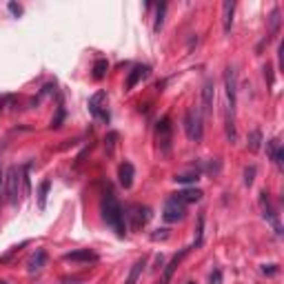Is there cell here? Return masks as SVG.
I'll return each instance as SVG.
<instances>
[{
	"label": "cell",
	"mask_w": 284,
	"mask_h": 284,
	"mask_svg": "<svg viewBox=\"0 0 284 284\" xmlns=\"http://www.w3.org/2000/svg\"><path fill=\"white\" fill-rule=\"evenodd\" d=\"M7 7H9V11H11V13H13V16H16V18H18V16H20V13H22V7H20V4H16V2H9Z\"/></svg>",
	"instance_id": "29"
},
{
	"label": "cell",
	"mask_w": 284,
	"mask_h": 284,
	"mask_svg": "<svg viewBox=\"0 0 284 284\" xmlns=\"http://www.w3.org/2000/svg\"><path fill=\"white\" fill-rule=\"evenodd\" d=\"M149 67L146 65H138V67H134L131 69V73H129V78H127V91H131V89L136 87V84L140 82V80H144L146 75H149Z\"/></svg>",
	"instance_id": "13"
},
{
	"label": "cell",
	"mask_w": 284,
	"mask_h": 284,
	"mask_svg": "<svg viewBox=\"0 0 284 284\" xmlns=\"http://www.w3.org/2000/svg\"><path fill=\"white\" fill-rule=\"evenodd\" d=\"M4 187V176H2V160H0V189Z\"/></svg>",
	"instance_id": "33"
},
{
	"label": "cell",
	"mask_w": 284,
	"mask_h": 284,
	"mask_svg": "<svg viewBox=\"0 0 284 284\" xmlns=\"http://www.w3.org/2000/svg\"><path fill=\"white\" fill-rule=\"evenodd\" d=\"M160 231V233H151V240H164V238H167V229H158Z\"/></svg>",
	"instance_id": "31"
},
{
	"label": "cell",
	"mask_w": 284,
	"mask_h": 284,
	"mask_svg": "<svg viewBox=\"0 0 284 284\" xmlns=\"http://www.w3.org/2000/svg\"><path fill=\"white\" fill-rule=\"evenodd\" d=\"M144 267H146V260H144V258L136 260L134 267H131V271H129V278H127L125 284H138L140 276H142V269H144Z\"/></svg>",
	"instance_id": "18"
},
{
	"label": "cell",
	"mask_w": 284,
	"mask_h": 284,
	"mask_svg": "<svg viewBox=\"0 0 284 284\" xmlns=\"http://www.w3.org/2000/svg\"><path fill=\"white\" fill-rule=\"evenodd\" d=\"M220 271H217V269H215V273H211V284H220Z\"/></svg>",
	"instance_id": "32"
},
{
	"label": "cell",
	"mask_w": 284,
	"mask_h": 284,
	"mask_svg": "<svg viewBox=\"0 0 284 284\" xmlns=\"http://www.w3.org/2000/svg\"><path fill=\"white\" fill-rule=\"evenodd\" d=\"M262 273H269V276H276V273H278V267H276V264H269V267L264 264V267H262Z\"/></svg>",
	"instance_id": "30"
},
{
	"label": "cell",
	"mask_w": 284,
	"mask_h": 284,
	"mask_svg": "<svg viewBox=\"0 0 284 284\" xmlns=\"http://www.w3.org/2000/svg\"><path fill=\"white\" fill-rule=\"evenodd\" d=\"M134 178H136V169L131 162H122L120 169H118V180L125 189H131L134 187Z\"/></svg>",
	"instance_id": "11"
},
{
	"label": "cell",
	"mask_w": 284,
	"mask_h": 284,
	"mask_svg": "<svg viewBox=\"0 0 284 284\" xmlns=\"http://www.w3.org/2000/svg\"><path fill=\"white\" fill-rule=\"evenodd\" d=\"M51 189V180H42L40 187H38V209L45 211L47 209V196H49Z\"/></svg>",
	"instance_id": "19"
},
{
	"label": "cell",
	"mask_w": 284,
	"mask_h": 284,
	"mask_svg": "<svg viewBox=\"0 0 284 284\" xmlns=\"http://www.w3.org/2000/svg\"><path fill=\"white\" fill-rule=\"evenodd\" d=\"M107 71H109V63L105 58H98L96 63H93V78L96 80H102L107 75Z\"/></svg>",
	"instance_id": "22"
},
{
	"label": "cell",
	"mask_w": 284,
	"mask_h": 284,
	"mask_svg": "<svg viewBox=\"0 0 284 284\" xmlns=\"http://www.w3.org/2000/svg\"><path fill=\"white\" fill-rule=\"evenodd\" d=\"M65 116H67V111H65V105H63V100H60L58 102V113H56V118L51 120V129H60V127H63Z\"/></svg>",
	"instance_id": "24"
},
{
	"label": "cell",
	"mask_w": 284,
	"mask_h": 284,
	"mask_svg": "<svg viewBox=\"0 0 284 284\" xmlns=\"http://www.w3.org/2000/svg\"><path fill=\"white\" fill-rule=\"evenodd\" d=\"M164 11H167V4H160V7H158V18H155V27H153V29L155 31H160V27H162V20H164Z\"/></svg>",
	"instance_id": "28"
},
{
	"label": "cell",
	"mask_w": 284,
	"mask_h": 284,
	"mask_svg": "<svg viewBox=\"0 0 284 284\" xmlns=\"http://www.w3.org/2000/svg\"><path fill=\"white\" fill-rule=\"evenodd\" d=\"M4 193H7V200L11 207L18 205V196H20V169L11 167L4 176Z\"/></svg>",
	"instance_id": "4"
},
{
	"label": "cell",
	"mask_w": 284,
	"mask_h": 284,
	"mask_svg": "<svg viewBox=\"0 0 284 284\" xmlns=\"http://www.w3.org/2000/svg\"><path fill=\"white\" fill-rule=\"evenodd\" d=\"M65 260H69V262H98V255L89 249H80V251L65 253Z\"/></svg>",
	"instance_id": "14"
},
{
	"label": "cell",
	"mask_w": 284,
	"mask_h": 284,
	"mask_svg": "<svg viewBox=\"0 0 284 284\" xmlns=\"http://www.w3.org/2000/svg\"><path fill=\"white\" fill-rule=\"evenodd\" d=\"M224 87H226V98H229V105H226V138L229 142H235L238 134H235V105H238V73L233 67H226L224 71Z\"/></svg>",
	"instance_id": "1"
},
{
	"label": "cell",
	"mask_w": 284,
	"mask_h": 284,
	"mask_svg": "<svg viewBox=\"0 0 284 284\" xmlns=\"http://www.w3.org/2000/svg\"><path fill=\"white\" fill-rule=\"evenodd\" d=\"M198 178H200V171H189V173H180V176H176L173 180L182 182V184H189V182H196Z\"/></svg>",
	"instance_id": "25"
},
{
	"label": "cell",
	"mask_w": 284,
	"mask_h": 284,
	"mask_svg": "<svg viewBox=\"0 0 284 284\" xmlns=\"http://www.w3.org/2000/svg\"><path fill=\"white\" fill-rule=\"evenodd\" d=\"M102 217H105L107 224L116 231L118 238H125V233H127L125 209L120 207V202L116 200V196H113L111 191H107L105 198H102Z\"/></svg>",
	"instance_id": "2"
},
{
	"label": "cell",
	"mask_w": 284,
	"mask_h": 284,
	"mask_svg": "<svg viewBox=\"0 0 284 284\" xmlns=\"http://www.w3.org/2000/svg\"><path fill=\"white\" fill-rule=\"evenodd\" d=\"M233 9H235V2H231V0H226V2L222 4V22H224V34H229L231 25H233Z\"/></svg>",
	"instance_id": "16"
},
{
	"label": "cell",
	"mask_w": 284,
	"mask_h": 284,
	"mask_svg": "<svg viewBox=\"0 0 284 284\" xmlns=\"http://www.w3.org/2000/svg\"><path fill=\"white\" fill-rule=\"evenodd\" d=\"M260 202H262V215L267 217L269 222L273 224V229H276V233L278 235H282V226H280V222H278V215H276V211H273V207H271V202H269V193L264 191L262 193V198H260Z\"/></svg>",
	"instance_id": "10"
},
{
	"label": "cell",
	"mask_w": 284,
	"mask_h": 284,
	"mask_svg": "<svg viewBox=\"0 0 284 284\" xmlns=\"http://www.w3.org/2000/svg\"><path fill=\"white\" fill-rule=\"evenodd\" d=\"M260 146H262V131L260 129H253L249 136V151L251 153H258Z\"/></svg>",
	"instance_id": "21"
},
{
	"label": "cell",
	"mask_w": 284,
	"mask_h": 284,
	"mask_svg": "<svg viewBox=\"0 0 284 284\" xmlns=\"http://www.w3.org/2000/svg\"><path fill=\"white\" fill-rule=\"evenodd\" d=\"M189 284H193V282H189Z\"/></svg>",
	"instance_id": "35"
},
{
	"label": "cell",
	"mask_w": 284,
	"mask_h": 284,
	"mask_svg": "<svg viewBox=\"0 0 284 284\" xmlns=\"http://www.w3.org/2000/svg\"><path fill=\"white\" fill-rule=\"evenodd\" d=\"M155 136H158V144H160V151L164 155L171 151V120L169 118H162L155 127Z\"/></svg>",
	"instance_id": "7"
},
{
	"label": "cell",
	"mask_w": 284,
	"mask_h": 284,
	"mask_svg": "<svg viewBox=\"0 0 284 284\" xmlns=\"http://www.w3.org/2000/svg\"><path fill=\"white\" fill-rule=\"evenodd\" d=\"M45 264H47V253L42 249H38L34 255L29 258V262H27V267H29V273L31 276H38V273L45 269Z\"/></svg>",
	"instance_id": "12"
},
{
	"label": "cell",
	"mask_w": 284,
	"mask_h": 284,
	"mask_svg": "<svg viewBox=\"0 0 284 284\" xmlns=\"http://www.w3.org/2000/svg\"><path fill=\"white\" fill-rule=\"evenodd\" d=\"M184 213H187V205H184V202L180 200L178 196H171L167 202H164L162 217H164V222H169V224H173V222H180V220L184 217Z\"/></svg>",
	"instance_id": "5"
},
{
	"label": "cell",
	"mask_w": 284,
	"mask_h": 284,
	"mask_svg": "<svg viewBox=\"0 0 284 284\" xmlns=\"http://www.w3.org/2000/svg\"><path fill=\"white\" fill-rule=\"evenodd\" d=\"M0 284H7V282H0Z\"/></svg>",
	"instance_id": "34"
},
{
	"label": "cell",
	"mask_w": 284,
	"mask_h": 284,
	"mask_svg": "<svg viewBox=\"0 0 284 284\" xmlns=\"http://www.w3.org/2000/svg\"><path fill=\"white\" fill-rule=\"evenodd\" d=\"M127 217H129V226L134 231H138L142 229V226L149 222V217H151V211H149V207H142V205H134L129 209V213H127Z\"/></svg>",
	"instance_id": "8"
},
{
	"label": "cell",
	"mask_w": 284,
	"mask_h": 284,
	"mask_svg": "<svg viewBox=\"0 0 284 284\" xmlns=\"http://www.w3.org/2000/svg\"><path fill=\"white\" fill-rule=\"evenodd\" d=\"M255 173H258V169H255L253 164H251V167H247V169H244V184H247V187H251V184H253V180H255Z\"/></svg>",
	"instance_id": "26"
},
{
	"label": "cell",
	"mask_w": 284,
	"mask_h": 284,
	"mask_svg": "<svg viewBox=\"0 0 284 284\" xmlns=\"http://www.w3.org/2000/svg\"><path fill=\"white\" fill-rule=\"evenodd\" d=\"M176 196L184 202V205H189V202H200V200H202V191H200V189H184V191L176 193Z\"/></svg>",
	"instance_id": "20"
},
{
	"label": "cell",
	"mask_w": 284,
	"mask_h": 284,
	"mask_svg": "<svg viewBox=\"0 0 284 284\" xmlns=\"http://www.w3.org/2000/svg\"><path fill=\"white\" fill-rule=\"evenodd\" d=\"M189 251H191V249H182V251H180V253L176 255V258H173L171 262H169V267L164 269V273H162V282H164V284H169V280H171V276H173V271H176V269H178L180 260H182L184 255L189 253Z\"/></svg>",
	"instance_id": "17"
},
{
	"label": "cell",
	"mask_w": 284,
	"mask_h": 284,
	"mask_svg": "<svg viewBox=\"0 0 284 284\" xmlns=\"http://www.w3.org/2000/svg\"><path fill=\"white\" fill-rule=\"evenodd\" d=\"M20 182H22V196L29 198L31 196V182H29V164L20 169Z\"/></svg>",
	"instance_id": "23"
},
{
	"label": "cell",
	"mask_w": 284,
	"mask_h": 284,
	"mask_svg": "<svg viewBox=\"0 0 284 284\" xmlns=\"http://www.w3.org/2000/svg\"><path fill=\"white\" fill-rule=\"evenodd\" d=\"M105 100H107L105 91H98V93H93V96L89 98V111H91V116L96 118V120H100L102 125H107L109 122V111L105 107Z\"/></svg>",
	"instance_id": "6"
},
{
	"label": "cell",
	"mask_w": 284,
	"mask_h": 284,
	"mask_svg": "<svg viewBox=\"0 0 284 284\" xmlns=\"http://www.w3.org/2000/svg\"><path fill=\"white\" fill-rule=\"evenodd\" d=\"M213 100H215V84H213V80H207L205 87H202V109H200L202 116H209L211 113Z\"/></svg>",
	"instance_id": "9"
},
{
	"label": "cell",
	"mask_w": 284,
	"mask_h": 284,
	"mask_svg": "<svg viewBox=\"0 0 284 284\" xmlns=\"http://www.w3.org/2000/svg\"><path fill=\"white\" fill-rule=\"evenodd\" d=\"M184 131H187V138L191 142H200L202 134H205V127H202V113L200 109L191 107L184 113Z\"/></svg>",
	"instance_id": "3"
},
{
	"label": "cell",
	"mask_w": 284,
	"mask_h": 284,
	"mask_svg": "<svg viewBox=\"0 0 284 284\" xmlns=\"http://www.w3.org/2000/svg\"><path fill=\"white\" fill-rule=\"evenodd\" d=\"M116 140H118V134H107V138H105V144H107V153L111 155L113 153V146H116Z\"/></svg>",
	"instance_id": "27"
},
{
	"label": "cell",
	"mask_w": 284,
	"mask_h": 284,
	"mask_svg": "<svg viewBox=\"0 0 284 284\" xmlns=\"http://www.w3.org/2000/svg\"><path fill=\"white\" fill-rule=\"evenodd\" d=\"M269 155H271L273 164H276L278 169H282V158H284V151H282V144L278 138L269 140Z\"/></svg>",
	"instance_id": "15"
}]
</instances>
